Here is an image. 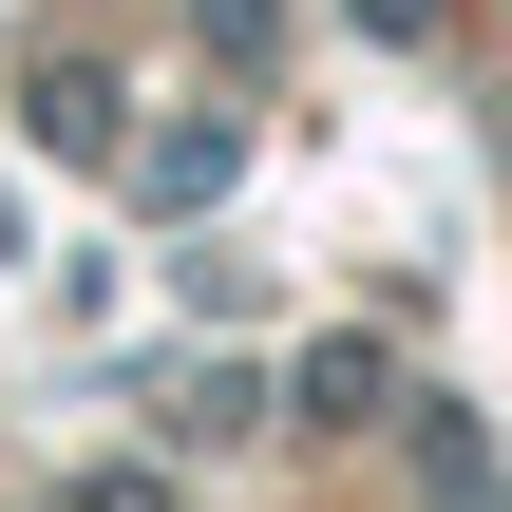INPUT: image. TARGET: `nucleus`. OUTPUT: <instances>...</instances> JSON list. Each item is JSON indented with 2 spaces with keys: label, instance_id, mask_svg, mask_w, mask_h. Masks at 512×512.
Returning <instances> with one entry per match:
<instances>
[{
  "label": "nucleus",
  "instance_id": "1",
  "mask_svg": "<svg viewBox=\"0 0 512 512\" xmlns=\"http://www.w3.org/2000/svg\"><path fill=\"white\" fill-rule=\"evenodd\" d=\"M76 512H171V494H152V475H95V494H76Z\"/></svg>",
  "mask_w": 512,
  "mask_h": 512
}]
</instances>
